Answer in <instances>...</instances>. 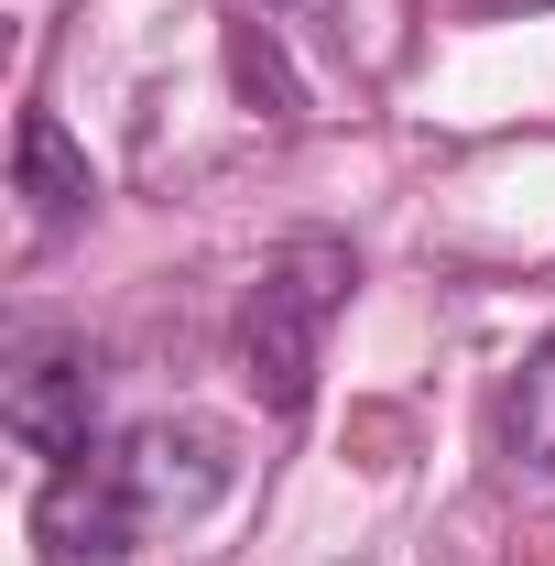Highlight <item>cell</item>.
Masks as SVG:
<instances>
[{"instance_id":"5","label":"cell","mask_w":555,"mask_h":566,"mask_svg":"<svg viewBox=\"0 0 555 566\" xmlns=\"http://www.w3.org/2000/svg\"><path fill=\"white\" fill-rule=\"evenodd\" d=\"M501 436H512L523 469H555V338L523 359V381L501 392Z\"/></svg>"},{"instance_id":"3","label":"cell","mask_w":555,"mask_h":566,"mask_svg":"<svg viewBox=\"0 0 555 566\" xmlns=\"http://www.w3.org/2000/svg\"><path fill=\"white\" fill-rule=\"evenodd\" d=\"M0 415L44 469L87 458L98 447V359H87V338H22V370H11Z\"/></svg>"},{"instance_id":"1","label":"cell","mask_w":555,"mask_h":566,"mask_svg":"<svg viewBox=\"0 0 555 566\" xmlns=\"http://www.w3.org/2000/svg\"><path fill=\"white\" fill-rule=\"evenodd\" d=\"M229 480L208 424H142V436H98L87 458H66L44 501H33V534H44V566H121L142 545V523L164 512H197V501Z\"/></svg>"},{"instance_id":"2","label":"cell","mask_w":555,"mask_h":566,"mask_svg":"<svg viewBox=\"0 0 555 566\" xmlns=\"http://www.w3.org/2000/svg\"><path fill=\"white\" fill-rule=\"evenodd\" d=\"M338 305H348V240H294L240 294V370H251V392L273 415H294L316 392V349H327Z\"/></svg>"},{"instance_id":"4","label":"cell","mask_w":555,"mask_h":566,"mask_svg":"<svg viewBox=\"0 0 555 566\" xmlns=\"http://www.w3.org/2000/svg\"><path fill=\"white\" fill-rule=\"evenodd\" d=\"M11 153H22V197H33V218H44V229L87 218V197H98V186H87V153L66 142V120H55V109H22V142H11Z\"/></svg>"}]
</instances>
